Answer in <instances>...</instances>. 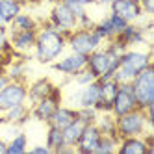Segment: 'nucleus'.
<instances>
[{"mask_svg":"<svg viewBox=\"0 0 154 154\" xmlns=\"http://www.w3.org/2000/svg\"><path fill=\"white\" fill-rule=\"evenodd\" d=\"M0 54H15L9 43V30L8 26H0Z\"/></svg>","mask_w":154,"mask_h":154,"instance_id":"nucleus-34","label":"nucleus"},{"mask_svg":"<svg viewBox=\"0 0 154 154\" xmlns=\"http://www.w3.org/2000/svg\"><path fill=\"white\" fill-rule=\"evenodd\" d=\"M37 32H9V43L17 56H28L35 47Z\"/></svg>","mask_w":154,"mask_h":154,"instance_id":"nucleus-16","label":"nucleus"},{"mask_svg":"<svg viewBox=\"0 0 154 154\" xmlns=\"http://www.w3.org/2000/svg\"><path fill=\"white\" fill-rule=\"evenodd\" d=\"M6 76L13 82H26V76H28L26 56H13L6 67Z\"/></svg>","mask_w":154,"mask_h":154,"instance_id":"nucleus-21","label":"nucleus"},{"mask_svg":"<svg viewBox=\"0 0 154 154\" xmlns=\"http://www.w3.org/2000/svg\"><path fill=\"white\" fill-rule=\"evenodd\" d=\"M23 0H0V19H2L4 26H9V23L23 11Z\"/></svg>","mask_w":154,"mask_h":154,"instance_id":"nucleus-25","label":"nucleus"},{"mask_svg":"<svg viewBox=\"0 0 154 154\" xmlns=\"http://www.w3.org/2000/svg\"><path fill=\"white\" fill-rule=\"evenodd\" d=\"M97 117H98V112L95 108H76V119H80L84 125L95 123Z\"/></svg>","mask_w":154,"mask_h":154,"instance_id":"nucleus-32","label":"nucleus"},{"mask_svg":"<svg viewBox=\"0 0 154 154\" xmlns=\"http://www.w3.org/2000/svg\"><path fill=\"white\" fill-rule=\"evenodd\" d=\"M126 24H128L126 20H123L121 17H117V15H113V13H109V15H106L104 19H100L98 23H95L93 30L97 32L98 35H100L102 41H109V39H115L121 32H123V28H125Z\"/></svg>","mask_w":154,"mask_h":154,"instance_id":"nucleus-12","label":"nucleus"},{"mask_svg":"<svg viewBox=\"0 0 154 154\" xmlns=\"http://www.w3.org/2000/svg\"><path fill=\"white\" fill-rule=\"evenodd\" d=\"M63 2L72 9L74 15H76V19H78V15L85 13V11H87V8L95 4V0H63Z\"/></svg>","mask_w":154,"mask_h":154,"instance_id":"nucleus-31","label":"nucleus"},{"mask_svg":"<svg viewBox=\"0 0 154 154\" xmlns=\"http://www.w3.org/2000/svg\"><path fill=\"white\" fill-rule=\"evenodd\" d=\"M117 152L119 154H149V152H154V149L149 147V143L145 141L143 136H132V137L119 139Z\"/></svg>","mask_w":154,"mask_h":154,"instance_id":"nucleus-19","label":"nucleus"},{"mask_svg":"<svg viewBox=\"0 0 154 154\" xmlns=\"http://www.w3.org/2000/svg\"><path fill=\"white\" fill-rule=\"evenodd\" d=\"M39 26H41V23H39L34 15L20 11V13L11 20V23H9L8 30H9V32H37Z\"/></svg>","mask_w":154,"mask_h":154,"instance_id":"nucleus-23","label":"nucleus"},{"mask_svg":"<svg viewBox=\"0 0 154 154\" xmlns=\"http://www.w3.org/2000/svg\"><path fill=\"white\" fill-rule=\"evenodd\" d=\"M152 108L150 109H132V112L115 117L117 137H132V136H145L152 128Z\"/></svg>","mask_w":154,"mask_h":154,"instance_id":"nucleus-3","label":"nucleus"},{"mask_svg":"<svg viewBox=\"0 0 154 154\" xmlns=\"http://www.w3.org/2000/svg\"><path fill=\"white\" fill-rule=\"evenodd\" d=\"M13 56H17V54H0V74L6 72V67H8V63L11 61Z\"/></svg>","mask_w":154,"mask_h":154,"instance_id":"nucleus-37","label":"nucleus"},{"mask_svg":"<svg viewBox=\"0 0 154 154\" xmlns=\"http://www.w3.org/2000/svg\"><path fill=\"white\" fill-rule=\"evenodd\" d=\"M52 69L60 72V74H65V76H74L76 72H80L82 69H85L87 65V56L84 54H78V52H69V54H61V56L50 63Z\"/></svg>","mask_w":154,"mask_h":154,"instance_id":"nucleus-11","label":"nucleus"},{"mask_svg":"<svg viewBox=\"0 0 154 154\" xmlns=\"http://www.w3.org/2000/svg\"><path fill=\"white\" fill-rule=\"evenodd\" d=\"M2 119H4V123L13 125V126H23V125H26L28 121L32 119V113H30V106H28V102H26V104L13 106L11 109H8L6 113H2Z\"/></svg>","mask_w":154,"mask_h":154,"instance_id":"nucleus-22","label":"nucleus"},{"mask_svg":"<svg viewBox=\"0 0 154 154\" xmlns=\"http://www.w3.org/2000/svg\"><path fill=\"white\" fill-rule=\"evenodd\" d=\"M24 152H28V137L24 132H17L8 141V154H24Z\"/></svg>","mask_w":154,"mask_h":154,"instance_id":"nucleus-29","label":"nucleus"},{"mask_svg":"<svg viewBox=\"0 0 154 154\" xmlns=\"http://www.w3.org/2000/svg\"><path fill=\"white\" fill-rule=\"evenodd\" d=\"M100 130L97 128L95 123L91 125H85L84 130H82V136L78 139V143H76V149L82 154H95L97 152V147H98V141H100Z\"/></svg>","mask_w":154,"mask_h":154,"instance_id":"nucleus-15","label":"nucleus"},{"mask_svg":"<svg viewBox=\"0 0 154 154\" xmlns=\"http://www.w3.org/2000/svg\"><path fill=\"white\" fill-rule=\"evenodd\" d=\"M61 104V89L56 87L48 97L41 98V100L34 102L30 106V113H32V119L39 121V123H48L52 113L56 112V108Z\"/></svg>","mask_w":154,"mask_h":154,"instance_id":"nucleus-9","label":"nucleus"},{"mask_svg":"<svg viewBox=\"0 0 154 154\" xmlns=\"http://www.w3.org/2000/svg\"><path fill=\"white\" fill-rule=\"evenodd\" d=\"M130 85H132V91H134L139 109L154 108V67L152 65H149L137 76H134Z\"/></svg>","mask_w":154,"mask_h":154,"instance_id":"nucleus-5","label":"nucleus"},{"mask_svg":"<svg viewBox=\"0 0 154 154\" xmlns=\"http://www.w3.org/2000/svg\"><path fill=\"white\" fill-rule=\"evenodd\" d=\"M45 145H47L52 152H58V154H61V152H72V150H69L67 147H65L63 130H61V128H56V126H52V125H48Z\"/></svg>","mask_w":154,"mask_h":154,"instance_id":"nucleus-26","label":"nucleus"},{"mask_svg":"<svg viewBox=\"0 0 154 154\" xmlns=\"http://www.w3.org/2000/svg\"><path fill=\"white\" fill-rule=\"evenodd\" d=\"M97 2H98V0H95V4H97Z\"/></svg>","mask_w":154,"mask_h":154,"instance_id":"nucleus-43","label":"nucleus"},{"mask_svg":"<svg viewBox=\"0 0 154 154\" xmlns=\"http://www.w3.org/2000/svg\"><path fill=\"white\" fill-rule=\"evenodd\" d=\"M100 84V100L97 104V112L102 113V112H109L113 102V97L119 89V82H115L113 78H108V80H98Z\"/></svg>","mask_w":154,"mask_h":154,"instance_id":"nucleus-20","label":"nucleus"},{"mask_svg":"<svg viewBox=\"0 0 154 154\" xmlns=\"http://www.w3.org/2000/svg\"><path fill=\"white\" fill-rule=\"evenodd\" d=\"M136 108H137V102H136V97H134V91H132L130 82L119 84V89L113 97L109 113L113 117H119V115H125V113L132 112V109H136Z\"/></svg>","mask_w":154,"mask_h":154,"instance_id":"nucleus-10","label":"nucleus"},{"mask_svg":"<svg viewBox=\"0 0 154 154\" xmlns=\"http://www.w3.org/2000/svg\"><path fill=\"white\" fill-rule=\"evenodd\" d=\"M0 154H8V141L0 137Z\"/></svg>","mask_w":154,"mask_h":154,"instance_id":"nucleus-39","label":"nucleus"},{"mask_svg":"<svg viewBox=\"0 0 154 154\" xmlns=\"http://www.w3.org/2000/svg\"><path fill=\"white\" fill-rule=\"evenodd\" d=\"M8 82H9V78L6 76V72H4V74H0V91L4 89V85H6Z\"/></svg>","mask_w":154,"mask_h":154,"instance_id":"nucleus-40","label":"nucleus"},{"mask_svg":"<svg viewBox=\"0 0 154 154\" xmlns=\"http://www.w3.org/2000/svg\"><path fill=\"white\" fill-rule=\"evenodd\" d=\"M84 123L80 119H74L71 125H67L63 128V139H65V147H67L69 150H72L74 152V149H76V143H78V139H80V136H82V130H84Z\"/></svg>","mask_w":154,"mask_h":154,"instance_id":"nucleus-27","label":"nucleus"},{"mask_svg":"<svg viewBox=\"0 0 154 154\" xmlns=\"http://www.w3.org/2000/svg\"><path fill=\"white\" fill-rule=\"evenodd\" d=\"M0 26H4V23H2V19H0Z\"/></svg>","mask_w":154,"mask_h":154,"instance_id":"nucleus-42","label":"nucleus"},{"mask_svg":"<svg viewBox=\"0 0 154 154\" xmlns=\"http://www.w3.org/2000/svg\"><path fill=\"white\" fill-rule=\"evenodd\" d=\"M74 119H76V108L60 104V106L56 108V112L52 113V117H50V121H48L47 125H52V126H56V128H61V130H63L67 125H71Z\"/></svg>","mask_w":154,"mask_h":154,"instance_id":"nucleus-24","label":"nucleus"},{"mask_svg":"<svg viewBox=\"0 0 154 154\" xmlns=\"http://www.w3.org/2000/svg\"><path fill=\"white\" fill-rule=\"evenodd\" d=\"M93 26H95V19L87 11L78 15V28H93Z\"/></svg>","mask_w":154,"mask_h":154,"instance_id":"nucleus-35","label":"nucleus"},{"mask_svg":"<svg viewBox=\"0 0 154 154\" xmlns=\"http://www.w3.org/2000/svg\"><path fill=\"white\" fill-rule=\"evenodd\" d=\"M117 65H119V56H115L113 52H109L102 45L87 56L85 67L95 74L97 80H108V78H113V72L117 69Z\"/></svg>","mask_w":154,"mask_h":154,"instance_id":"nucleus-4","label":"nucleus"},{"mask_svg":"<svg viewBox=\"0 0 154 154\" xmlns=\"http://www.w3.org/2000/svg\"><path fill=\"white\" fill-rule=\"evenodd\" d=\"M109 13L121 17L126 23H137L143 11L136 0H109Z\"/></svg>","mask_w":154,"mask_h":154,"instance_id":"nucleus-14","label":"nucleus"},{"mask_svg":"<svg viewBox=\"0 0 154 154\" xmlns=\"http://www.w3.org/2000/svg\"><path fill=\"white\" fill-rule=\"evenodd\" d=\"M139 4L143 15H152L154 13V0H136Z\"/></svg>","mask_w":154,"mask_h":154,"instance_id":"nucleus-36","label":"nucleus"},{"mask_svg":"<svg viewBox=\"0 0 154 154\" xmlns=\"http://www.w3.org/2000/svg\"><path fill=\"white\" fill-rule=\"evenodd\" d=\"M28 102V84L26 82H13L9 80L4 89L0 91V115L6 113L13 106Z\"/></svg>","mask_w":154,"mask_h":154,"instance_id":"nucleus-8","label":"nucleus"},{"mask_svg":"<svg viewBox=\"0 0 154 154\" xmlns=\"http://www.w3.org/2000/svg\"><path fill=\"white\" fill-rule=\"evenodd\" d=\"M71 78H72V82L76 84V85H78V87H84V85H87V84H91V82H95L97 78H95V74L89 71V69H82L80 72H76L74 76H71Z\"/></svg>","mask_w":154,"mask_h":154,"instance_id":"nucleus-33","label":"nucleus"},{"mask_svg":"<svg viewBox=\"0 0 154 154\" xmlns=\"http://www.w3.org/2000/svg\"><path fill=\"white\" fill-rule=\"evenodd\" d=\"M102 45L104 41L93 28H74L71 34H67V48L71 52L89 56L93 50H97Z\"/></svg>","mask_w":154,"mask_h":154,"instance_id":"nucleus-6","label":"nucleus"},{"mask_svg":"<svg viewBox=\"0 0 154 154\" xmlns=\"http://www.w3.org/2000/svg\"><path fill=\"white\" fill-rule=\"evenodd\" d=\"M48 24H52L61 34H71L74 28H78V19H76L74 11L63 2V0H52V8L48 13Z\"/></svg>","mask_w":154,"mask_h":154,"instance_id":"nucleus-7","label":"nucleus"},{"mask_svg":"<svg viewBox=\"0 0 154 154\" xmlns=\"http://www.w3.org/2000/svg\"><path fill=\"white\" fill-rule=\"evenodd\" d=\"M56 84H54L48 76H41V78H35L34 82L28 84V102L34 104L37 100H41V98L48 97L54 89H56Z\"/></svg>","mask_w":154,"mask_h":154,"instance_id":"nucleus-18","label":"nucleus"},{"mask_svg":"<svg viewBox=\"0 0 154 154\" xmlns=\"http://www.w3.org/2000/svg\"><path fill=\"white\" fill-rule=\"evenodd\" d=\"M117 145H119V137L117 136H106V134H102L95 154H113V152H117Z\"/></svg>","mask_w":154,"mask_h":154,"instance_id":"nucleus-30","label":"nucleus"},{"mask_svg":"<svg viewBox=\"0 0 154 154\" xmlns=\"http://www.w3.org/2000/svg\"><path fill=\"white\" fill-rule=\"evenodd\" d=\"M23 2H24V4H26V2H35V4H37V2H41V0H23Z\"/></svg>","mask_w":154,"mask_h":154,"instance_id":"nucleus-41","label":"nucleus"},{"mask_svg":"<svg viewBox=\"0 0 154 154\" xmlns=\"http://www.w3.org/2000/svg\"><path fill=\"white\" fill-rule=\"evenodd\" d=\"M149 30H150V24L143 26V24H137V23H128L123 32L117 35V39L121 43H125L128 48L132 47H141L147 43V35H149Z\"/></svg>","mask_w":154,"mask_h":154,"instance_id":"nucleus-13","label":"nucleus"},{"mask_svg":"<svg viewBox=\"0 0 154 154\" xmlns=\"http://www.w3.org/2000/svg\"><path fill=\"white\" fill-rule=\"evenodd\" d=\"M32 154H52V150L47 147V145H35V147H32L28 149Z\"/></svg>","mask_w":154,"mask_h":154,"instance_id":"nucleus-38","label":"nucleus"},{"mask_svg":"<svg viewBox=\"0 0 154 154\" xmlns=\"http://www.w3.org/2000/svg\"><path fill=\"white\" fill-rule=\"evenodd\" d=\"M152 65V54L150 50H141V48H126L123 56L119 58V65L113 72V80L119 84L132 82L134 76H137L143 69Z\"/></svg>","mask_w":154,"mask_h":154,"instance_id":"nucleus-2","label":"nucleus"},{"mask_svg":"<svg viewBox=\"0 0 154 154\" xmlns=\"http://www.w3.org/2000/svg\"><path fill=\"white\" fill-rule=\"evenodd\" d=\"M67 48V35L58 32L52 24L43 23L35 35V47L32 50L34 60L41 65L54 63Z\"/></svg>","mask_w":154,"mask_h":154,"instance_id":"nucleus-1","label":"nucleus"},{"mask_svg":"<svg viewBox=\"0 0 154 154\" xmlns=\"http://www.w3.org/2000/svg\"><path fill=\"white\" fill-rule=\"evenodd\" d=\"M97 128L100 130V134L106 136H117V130H115V117L109 113V112H102L98 113L97 121H95Z\"/></svg>","mask_w":154,"mask_h":154,"instance_id":"nucleus-28","label":"nucleus"},{"mask_svg":"<svg viewBox=\"0 0 154 154\" xmlns=\"http://www.w3.org/2000/svg\"><path fill=\"white\" fill-rule=\"evenodd\" d=\"M98 100H100V84H98V80L80 87V91L74 97L76 108H95L97 109Z\"/></svg>","mask_w":154,"mask_h":154,"instance_id":"nucleus-17","label":"nucleus"}]
</instances>
